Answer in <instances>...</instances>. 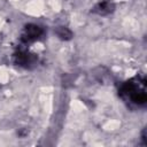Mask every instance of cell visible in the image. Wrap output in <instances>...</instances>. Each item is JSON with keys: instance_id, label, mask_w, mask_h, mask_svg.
<instances>
[{"instance_id": "5", "label": "cell", "mask_w": 147, "mask_h": 147, "mask_svg": "<svg viewBox=\"0 0 147 147\" xmlns=\"http://www.w3.org/2000/svg\"><path fill=\"white\" fill-rule=\"evenodd\" d=\"M55 32H56V36L62 40H70L72 38V32L67 26H59Z\"/></svg>"}, {"instance_id": "1", "label": "cell", "mask_w": 147, "mask_h": 147, "mask_svg": "<svg viewBox=\"0 0 147 147\" xmlns=\"http://www.w3.org/2000/svg\"><path fill=\"white\" fill-rule=\"evenodd\" d=\"M119 95L136 106H144L147 100L145 78L136 77L125 82L119 90Z\"/></svg>"}, {"instance_id": "2", "label": "cell", "mask_w": 147, "mask_h": 147, "mask_svg": "<svg viewBox=\"0 0 147 147\" xmlns=\"http://www.w3.org/2000/svg\"><path fill=\"white\" fill-rule=\"evenodd\" d=\"M42 33H44V30L39 25H37V24H28L23 29V32L21 34V40L24 44L33 42V41L38 40L42 36Z\"/></svg>"}, {"instance_id": "4", "label": "cell", "mask_w": 147, "mask_h": 147, "mask_svg": "<svg viewBox=\"0 0 147 147\" xmlns=\"http://www.w3.org/2000/svg\"><path fill=\"white\" fill-rule=\"evenodd\" d=\"M114 8L115 6L110 0H103L98 5H95V7L93 8V11L98 15H108L114 10Z\"/></svg>"}, {"instance_id": "3", "label": "cell", "mask_w": 147, "mask_h": 147, "mask_svg": "<svg viewBox=\"0 0 147 147\" xmlns=\"http://www.w3.org/2000/svg\"><path fill=\"white\" fill-rule=\"evenodd\" d=\"M14 61L17 65L24 68H31L37 63V56L26 51H20L14 55Z\"/></svg>"}]
</instances>
